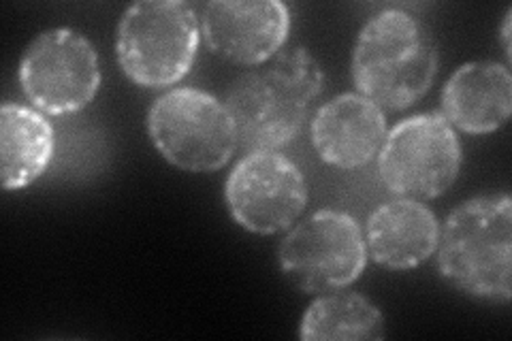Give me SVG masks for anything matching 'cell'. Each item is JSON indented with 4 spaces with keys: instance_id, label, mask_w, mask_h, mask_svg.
Wrapping results in <instances>:
<instances>
[{
    "instance_id": "cell-3",
    "label": "cell",
    "mask_w": 512,
    "mask_h": 341,
    "mask_svg": "<svg viewBox=\"0 0 512 341\" xmlns=\"http://www.w3.org/2000/svg\"><path fill=\"white\" fill-rule=\"evenodd\" d=\"M438 271L472 299L508 303L512 297V199L480 194L448 214L438 237Z\"/></svg>"
},
{
    "instance_id": "cell-8",
    "label": "cell",
    "mask_w": 512,
    "mask_h": 341,
    "mask_svg": "<svg viewBox=\"0 0 512 341\" xmlns=\"http://www.w3.org/2000/svg\"><path fill=\"white\" fill-rule=\"evenodd\" d=\"M20 86L28 103L45 116L82 111L101 88L99 54L79 30H43L22 54Z\"/></svg>"
},
{
    "instance_id": "cell-6",
    "label": "cell",
    "mask_w": 512,
    "mask_h": 341,
    "mask_svg": "<svg viewBox=\"0 0 512 341\" xmlns=\"http://www.w3.org/2000/svg\"><path fill=\"white\" fill-rule=\"evenodd\" d=\"M278 265L303 295L348 288L367 265L361 226L346 211H314L288 229L278 248Z\"/></svg>"
},
{
    "instance_id": "cell-9",
    "label": "cell",
    "mask_w": 512,
    "mask_h": 341,
    "mask_svg": "<svg viewBox=\"0 0 512 341\" xmlns=\"http://www.w3.org/2000/svg\"><path fill=\"white\" fill-rule=\"evenodd\" d=\"M224 201L235 224L254 235L291 229L308 205V184L295 162L278 150H252L224 184Z\"/></svg>"
},
{
    "instance_id": "cell-4",
    "label": "cell",
    "mask_w": 512,
    "mask_h": 341,
    "mask_svg": "<svg viewBox=\"0 0 512 341\" xmlns=\"http://www.w3.org/2000/svg\"><path fill=\"white\" fill-rule=\"evenodd\" d=\"M201 43V20L184 0H141L116 28L122 73L143 88H171L190 73Z\"/></svg>"
},
{
    "instance_id": "cell-1",
    "label": "cell",
    "mask_w": 512,
    "mask_h": 341,
    "mask_svg": "<svg viewBox=\"0 0 512 341\" xmlns=\"http://www.w3.org/2000/svg\"><path fill=\"white\" fill-rule=\"evenodd\" d=\"M325 75L306 47H288L269 62L233 79L224 107L246 150H280L306 126Z\"/></svg>"
},
{
    "instance_id": "cell-12",
    "label": "cell",
    "mask_w": 512,
    "mask_h": 341,
    "mask_svg": "<svg viewBox=\"0 0 512 341\" xmlns=\"http://www.w3.org/2000/svg\"><path fill=\"white\" fill-rule=\"evenodd\" d=\"M512 75L506 64L476 60L446 79L442 88V116L455 131L491 135L510 120Z\"/></svg>"
},
{
    "instance_id": "cell-16",
    "label": "cell",
    "mask_w": 512,
    "mask_h": 341,
    "mask_svg": "<svg viewBox=\"0 0 512 341\" xmlns=\"http://www.w3.org/2000/svg\"><path fill=\"white\" fill-rule=\"evenodd\" d=\"M510 22H512V9L506 11V18H504V24H502V41H504V52L510 60Z\"/></svg>"
},
{
    "instance_id": "cell-10",
    "label": "cell",
    "mask_w": 512,
    "mask_h": 341,
    "mask_svg": "<svg viewBox=\"0 0 512 341\" xmlns=\"http://www.w3.org/2000/svg\"><path fill=\"white\" fill-rule=\"evenodd\" d=\"M199 20L207 50L244 69L278 56L293 24L291 9L280 0H212Z\"/></svg>"
},
{
    "instance_id": "cell-13",
    "label": "cell",
    "mask_w": 512,
    "mask_h": 341,
    "mask_svg": "<svg viewBox=\"0 0 512 341\" xmlns=\"http://www.w3.org/2000/svg\"><path fill=\"white\" fill-rule=\"evenodd\" d=\"M367 258L389 271H410L436 254L440 222L423 201L382 203L365 224Z\"/></svg>"
},
{
    "instance_id": "cell-7",
    "label": "cell",
    "mask_w": 512,
    "mask_h": 341,
    "mask_svg": "<svg viewBox=\"0 0 512 341\" xmlns=\"http://www.w3.org/2000/svg\"><path fill=\"white\" fill-rule=\"evenodd\" d=\"M376 158L380 180L395 197L431 201L457 182L463 150L442 113L427 111L387 131Z\"/></svg>"
},
{
    "instance_id": "cell-11",
    "label": "cell",
    "mask_w": 512,
    "mask_h": 341,
    "mask_svg": "<svg viewBox=\"0 0 512 341\" xmlns=\"http://www.w3.org/2000/svg\"><path fill=\"white\" fill-rule=\"evenodd\" d=\"M387 137V116L359 92L333 96L310 122L318 158L329 167L352 171L372 162Z\"/></svg>"
},
{
    "instance_id": "cell-15",
    "label": "cell",
    "mask_w": 512,
    "mask_h": 341,
    "mask_svg": "<svg viewBox=\"0 0 512 341\" xmlns=\"http://www.w3.org/2000/svg\"><path fill=\"white\" fill-rule=\"evenodd\" d=\"M303 341H363L387 337L380 307L361 292L331 290L318 295L299 324Z\"/></svg>"
},
{
    "instance_id": "cell-2",
    "label": "cell",
    "mask_w": 512,
    "mask_h": 341,
    "mask_svg": "<svg viewBox=\"0 0 512 341\" xmlns=\"http://www.w3.org/2000/svg\"><path fill=\"white\" fill-rule=\"evenodd\" d=\"M352 81L382 111L419 103L438 75V45L431 30L404 9H384L363 24L352 50Z\"/></svg>"
},
{
    "instance_id": "cell-14",
    "label": "cell",
    "mask_w": 512,
    "mask_h": 341,
    "mask_svg": "<svg viewBox=\"0 0 512 341\" xmlns=\"http://www.w3.org/2000/svg\"><path fill=\"white\" fill-rule=\"evenodd\" d=\"M56 131L35 107L5 103L0 109V182L7 192L28 188L52 165Z\"/></svg>"
},
{
    "instance_id": "cell-5",
    "label": "cell",
    "mask_w": 512,
    "mask_h": 341,
    "mask_svg": "<svg viewBox=\"0 0 512 341\" xmlns=\"http://www.w3.org/2000/svg\"><path fill=\"white\" fill-rule=\"evenodd\" d=\"M146 126L158 154L188 173H214L227 167L239 145L227 107L199 88H171L158 96Z\"/></svg>"
}]
</instances>
